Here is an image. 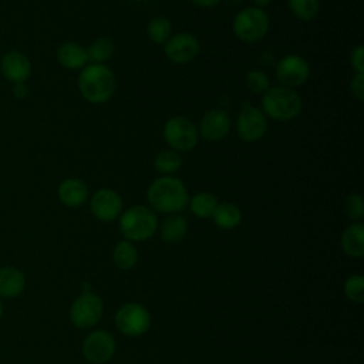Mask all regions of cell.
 <instances>
[{
    "mask_svg": "<svg viewBox=\"0 0 364 364\" xmlns=\"http://www.w3.org/2000/svg\"><path fill=\"white\" fill-rule=\"evenodd\" d=\"M3 313H4V307H3V301H1V299H0V320H1V317H3Z\"/></svg>",
    "mask_w": 364,
    "mask_h": 364,
    "instance_id": "obj_36",
    "label": "cell"
},
{
    "mask_svg": "<svg viewBox=\"0 0 364 364\" xmlns=\"http://www.w3.org/2000/svg\"><path fill=\"white\" fill-rule=\"evenodd\" d=\"M235 36L243 43H257L269 31L270 20L267 13L260 7H245L236 13L233 23Z\"/></svg>",
    "mask_w": 364,
    "mask_h": 364,
    "instance_id": "obj_5",
    "label": "cell"
},
{
    "mask_svg": "<svg viewBox=\"0 0 364 364\" xmlns=\"http://www.w3.org/2000/svg\"><path fill=\"white\" fill-rule=\"evenodd\" d=\"M230 117L223 109H209L200 119L198 132L205 141L218 142L230 131Z\"/></svg>",
    "mask_w": 364,
    "mask_h": 364,
    "instance_id": "obj_15",
    "label": "cell"
},
{
    "mask_svg": "<svg viewBox=\"0 0 364 364\" xmlns=\"http://www.w3.org/2000/svg\"><path fill=\"white\" fill-rule=\"evenodd\" d=\"M350 91L357 100L363 101V98H364V74L353 75V78L350 81Z\"/></svg>",
    "mask_w": 364,
    "mask_h": 364,
    "instance_id": "obj_32",
    "label": "cell"
},
{
    "mask_svg": "<svg viewBox=\"0 0 364 364\" xmlns=\"http://www.w3.org/2000/svg\"><path fill=\"white\" fill-rule=\"evenodd\" d=\"M138 1H142V0H138Z\"/></svg>",
    "mask_w": 364,
    "mask_h": 364,
    "instance_id": "obj_38",
    "label": "cell"
},
{
    "mask_svg": "<svg viewBox=\"0 0 364 364\" xmlns=\"http://www.w3.org/2000/svg\"><path fill=\"white\" fill-rule=\"evenodd\" d=\"M246 85L255 94H264L270 88V80L264 71L252 70L246 75Z\"/></svg>",
    "mask_w": 364,
    "mask_h": 364,
    "instance_id": "obj_28",
    "label": "cell"
},
{
    "mask_svg": "<svg viewBox=\"0 0 364 364\" xmlns=\"http://www.w3.org/2000/svg\"><path fill=\"white\" fill-rule=\"evenodd\" d=\"M0 73L11 84L26 82L31 77L33 65L24 53L10 50L6 51L0 60Z\"/></svg>",
    "mask_w": 364,
    "mask_h": 364,
    "instance_id": "obj_14",
    "label": "cell"
},
{
    "mask_svg": "<svg viewBox=\"0 0 364 364\" xmlns=\"http://www.w3.org/2000/svg\"><path fill=\"white\" fill-rule=\"evenodd\" d=\"M344 212L346 215L355 222H360L364 215V200L358 193H350L344 199Z\"/></svg>",
    "mask_w": 364,
    "mask_h": 364,
    "instance_id": "obj_30",
    "label": "cell"
},
{
    "mask_svg": "<svg viewBox=\"0 0 364 364\" xmlns=\"http://www.w3.org/2000/svg\"><path fill=\"white\" fill-rule=\"evenodd\" d=\"M115 353L114 337L104 330L91 331L82 343V354L92 364H104L111 360Z\"/></svg>",
    "mask_w": 364,
    "mask_h": 364,
    "instance_id": "obj_11",
    "label": "cell"
},
{
    "mask_svg": "<svg viewBox=\"0 0 364 364\" xmlns=\"http://www.w3.org/2000/svg\"><path fill=\"white\" fill-rule=\"evenodd\" d=\"M188 203L191 205V210L195 216H198L199 219H208L212 218L219 202L216 196L210 192H198L196 195L189 198Z\"/></svg>",
    "mask_w": 364,
    "mask_h": 364,
    "instance_id": "obj_23",
    "label": "cell"
},
{
    "mask_svg": "<svg viewBox=\"0 0 364 364\" xmlns=\"http://www.w3.org/2000/svg\"><path fill=\"white\" fill-rule=\"evenodd\" d=\"M148 36L155 44H165L172 33V24L166 17H154L148 23Z\"/></svg>",
    "mask_w": 364,
    "mask_h": 364,
    "instance_id": "obj_26",
    "label": "cell"
},
{
    "mask_svg": "<svg viewBox=\"0 0 364 364\" xmlns=\"http://www.w3.org/2000/svg\"><path fill=\"white\" fill-rule=\"evenodd\" d=\"M90 209L98 220L111 222L122 213V199L114 189L101 188L91 196Z\"/></svg>",
    "mask_w": 364,
    "mask_h": 364,
    "instance_id": "obj_13",
    "label": "cell"
},
{
    "mask_svg": "<svg viewBox=\"0 0 364 364\" xmlns=\"http://www.w3.org/2000/svg\"><path fill=\"white\" fill-rule=\"evenodd\" d=\"M195 6L198 7H203V9H212L215 6H218L222 0H191Z\"/></svg>",
    "mask_w": 364,
    "mask_h": 364,
    "instance_id": "obj_34",
    "label": "cell"
},
{
    "mask_svg": "<svg viewBox=\"0 0 364 364\" xmlns=\"http://www.w3.org/2000/svg\"><path fill=\"white\" fill-rule=\"evenodd\" d=\"M344 293L348 300L355 303L364 301V277L360 274L350 276L344 283Z\"/></svg>",
    "mask_w": 364,
    "mask_h": 364,
    "instance_id": "obj_29",
    "label": "cell"
},
{
    "mask_svg": "<svg viewBox=\"0 0 364 364\" xmlns=\"http://www.w3.org/2000/svg\"><path fill=\"white\" fill-rule=\"evenodd\" d=\"M115 324L121 333L129 337H138L148 331L151 314L146 307L139 303H127L118 309Z\"/></svg>",
    "mask_w": 364,
    "mask_h": 364,
    "instance_id": "obj_8",
    "label": "cell"
},
{
    "mask_svg": "<svg viewBox=\"0 0 364 364\" xmlns=\"http://www.w3.org/2000/svg\"><path fill=\"white\" fill-rule=\"evenodd\" d=\"M212 219L218 228L229 230V229L236 228L240 223L242 212L235 203L222 202V203H218V206L212 215Z\"/></svg>",
    "mask_w": 364,
    "mask_h": 364,
    "instance_id": "obj_21",
    "label": "cell"
},
{
    "mask_svg": "<svg viewBox=\"0 0 364 364\" xmlns=\"http://www.w3.org/2000/svg\"><path fill=\"white\" fill-rule=\"evenodd\" d=\"M146 199L152 210L172 215L188 205L189 193L181 179L175 176H159L149 185Z\"/></svg>",
    "mask_w": 364,
    "mask_h": 364,
    "instance_id": "obj_1",
    "label": "cell"
},
{
    "mask_svg": "<svg viewBox=\"0 0 364 364\" xmlns=\"http://www.w3.org/2000/svg\"><path fill=\"white\" fill-rule=\"evenodd\" d=\"M341 247L351 257H361L364 253V225L353 222L341 235Z\"/></svg>",
    "mask_w": 364,
    "mask_h": 364,
    "instance_id": "obj_19",
    "label": "cell"
},
{
    "mask_svg": "<svg viewBox=\"0 0 364 364\" xmlns=\"http://www.w3.org/2000/svg\"><path fill=\"white\" fill-rule=\"evenodd\" d=\"M115 88V75L105 64H87L78 75L80 94L91 104L107 102L114 95Z\"/></svg>",
    "mask_w": 364,
    "mask_h": 364,
    "instance_id": "obj_2",
    "label": "cell"
},
{
    "mask_svg": "<svg viewBox=\"0 0 364 364\" xmlns=\"http://www.w3.org/2000/svg\"><path fill=\"white\" fill-rule=\"evenodd\" d=\"M60 202L67 208H78L88 199V188L78 178H67L57 188Z\"/></svg>",
    "mask_w": 364,
    "mask_h": 364,
    "instance_id": "obj_17",
    "label": "cell"
},
{
    "mask_svg": "<svg viewBox=\"0 0 364 364\" xmlns=\"http://www.w3.org/2000/svg\"><path fill=\"white\" fill-rule=\"evenodd\" d=\"M267 131V119L263 111L255 105L246 104L237 115L236 132L243 142H256Z\"/></svg>",
    "mask_w": 364,
    "mask_h": 364,
    "instance_id": "obj_9",
    "label": "cell"
},
{
    "mask_svg": "<svg viewBox=\"0 0 364 364\" xmlns=\"http://www.w3.org/2000/svg\"><path fill=\"white\" fill-rule=\"evenodd\" d=\"M0 47H1V41H0Z\"/></svg>",
    "mask_w": 364,
    "mask_h": 364,
    "instance_id": "obj_37",
    "label": "cell"
},
{
    "mask_svg": "<svg viewBox=\"0 0 364 364\" xmlns=\"http://www.w3.org/2000/svg\"><path fill=\"white\" fill-rule=\"evenodd\" d=\"M253 1H255L256 7H260V9H263L264 6H267V4L272 3V0H253Z\"/></svg>",
    "mask_w": 364,
    "mask_h": 364,
    "instance_id": "obj_35",
    "label": "cell"
},
{
    "mask_svg": "<svg viewBox=\"0 0 364 364\" xmlns=\"http://www.w3.org/2000/svg\"><path fill=\"white\" fill-rule=\"evenodd\" d=\"M26 289V274L16 266L0 267V299L11 300Z\"/></svg>",
    "mask_w": 364,
    "mask_h": 364,
    "instance_id": "obj_16",
    "label": "cell"
},
{
    "mask_svg": "<svg viewBox=\"0 0 364 364\" xmlns=\"http://www.w3.org/2000/svg\"><path fill=\"white\" fill-rule=\"evenodd\" d=\"M57 61L67 70H82L88 64L87 48L77 43L65 41L57 48Z\"/></svg>",
    "mask_w": 364,
    "mask_h": 364,
    "instance_id": "obj_18",
    "label": "cell"
},
{
    "mask_svg": "<svg viewBox=\"0 0 364 364\" xmlns=\"http://www.w3.org/2000/svg\"><path fill=\"white\" fill-rule=\"evenodd\" d=\"M11 94L16 100H26L28 95V87L26 85V82H18V84H13L11 87Z\"/></svg>",
    "mask_w": 364,
    "mask_h": 364,
    "instance_id": "obj_33",
    "label": "cell"
},
{
    "mask_svg": "<svg viewBox=\"0 0 364 364\" xmlns=\"http://www.w3.org/2000/svg\"><path fill=\"white\" fill-rule=\"evenodd\" d=\"M165 55L173 64H188L196 58L200 51L199 40L189 33H179L165 43Z\"/></svg>",
    "mask_w": 364,
    "mask_h": 364,
    "instance_id": "obj_12",
    "label": "cell"
},
{
    "mask_svg": "<svg viewBox=\"0 0 364 364\" xmlns=\"http://www.w3.org/2000/svg\"><path fill=\"white\" fill-rule=\"evenodd\" d=\"M115 51V44L114 41L107 37L101 36L95 38L88 47H87V55H88V63L91 64H102L107 60L112 57Z\"/></svg>",
    "mask_w": 364,
    "mask_h": 364,
    "instance_id": "obj_22",
    "label": "cell"
},
{
    "mask_svg": "<svg viewBox=\"0 0 364 364\" xmlns=\"http://www.w3.org/2000/svg\"><path fill=\"white\" fill-rule=\"evenodd\" d=\"M350 64L355 74H364V47L361 44L351 50Z\"/></svg>",
    "mask_w": 364,
    "mask_h": 364,
    "instance_id": "obj_31",
    "label": "cell"
},
{
    "mask_svg": "<svg viewBox=\"0 0 364 364\" xmlns=\"http://www.w3.org/2000/svg\"><path fill=\"white\" fill-rule=\"evenodd\" d=\"M102 311V300L95 293L85 291L73 301L70 320L77 328H91L100 321Z\"/></svg>",
    "mask_w": 364,
    "mask_h": 364,
    "instance_id": "obj_7",
    "label": "cell"
},
{
    "mask_svg": "<svg viewBox=\"0 0 364 364\" xmlns=\"http://www.w3.org/2000/svg\"><path fill=\"white\" fill-rule=\"evenodd\" d=\"M159 232H161V237L164 239V242L178 243L185 237V235L188 232V222L183 216H181L178 213H172L166 219L162 220Z\"/></svg>",
    "mask_w": 364,
    "mask_h": 364,
    "instance_id": "obj_20",
    "label": "cell"
},
{
    "mask_svg": "<svg viewBox=\"0 0 364 364\" xmlns=\"http://www.w3.org/2000/svg\"><path fill=\"white\" fill-rule=\"evenodd\" d=\"M164 138L172 151L188 152L198 145L199 132L189 118L175 115L165 122Z\"/></svg>",
    "mask_w": 364,
    "mask_h": 364,
    "instance_id": "obj_6",
    "label": "cell"
},
{
    "mask_svg": "<svg viewBox=\"0 0 364 364\" xmlns=\"http://www.w3.org/2000/svg\"><path fill=\"white\" fill-rule=\"evenodd\" d=\"M112 260L119 269L129 270L138 262V252L129 240H122L115 246L112 252Z\"/></svg>",
    "mask_w": 364,
    "mask_h": 364,
    "instance_id": "obj_24",
    "label": "cell"
},
{
    "mask_svg": "<svg viewBox=\"0 0 364 364\" xmlns=\"http://www.w3.org/2000/svg\"><path fill=\"white\" fill-rule=\"evenodd\" d=\"M303 108V101L294 88L270 87L262 95V111L274 121L294 119Z\"/></svg>",
    "mask_w": 364,
    "mask_h": 364,
    "instance_id": "obj_3",
    "label": "cell"
},
{
    "mask_svg": "<svg viewBox=\"0 0 364 364\" xmlns=\"http://www.w3.org/2000/svg\"><path fill=\"white\" fill-rule=\"evenodd\" d=\"M154 166L159 173L165 176H171L175 172H178L179 168L182 166V158L179 152H175L172 149L161 151L159 154H156L154 159Z\"/></svg>",
    "mask_w": 364,
    "mask_h": 364,
    "instance_id": "obj_25",
    "label": "cell"
},
{
    "mask_svg": "<svg viewBox=\"0 0 364 364\" xmlns=\"http://www.w3.org/2000/svg\"><path fill=\"white\" fill-rule=\"evenodd\" d=\"M291 14L303 21L313 20L318 13V0H287Z\"/></svg>",
    "mask_w": 364,
    "mask_h": 364,
    "instance_id": "obj_27",
    "label": "cell"
},
{
    "mask_svg": "<svg viewBox=\"0 0 364 364\" xmlns=\"http://www.w3.org/2000/svg\"><path fill=\"white\" fill-rule=\"evenodd\" d=\"M119 229L125 239L132 242H144L152 237L158 229L156 213L144 205L128 208L119 215Z\"/></svg>",
    "mask_w": 364,
    "mask_h": 364,
    "instance_id": "obj_4",
    "label": "cell"
},
{
    "mask_svg": "<svg viewBox=\"0 0 364 364\" xmlns=\"http://www.w3.org/2000/svg\"><path fill=\"white\" fill-rule=\"evenodd\" d=\"M310 75L309 63L296 54L283 57L276 65V77L283 87L296 88L303 85Z\"/></svg>",
    "mask_w": 364,
    "mask_h": 364,
    "instance_id": "obj_10",
    "label": "cell"
}]
</instances>
